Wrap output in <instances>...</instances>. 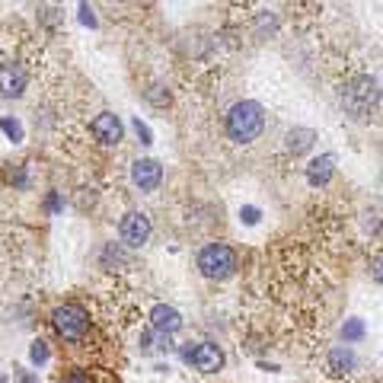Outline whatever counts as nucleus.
Returning <instances> with one entry per match:
<instances>
[{
    "label": "nucleus",
    "mask_w": 383,
    "mask_h": 383,
    "mask_svg": "<svg viewBox=\"0 0 383 383\" xmlns=\"http://www.w3.org/2000/svg\"><path fill=\"white\" fill-rule=\"evenodd\" d=\"M131 179H134V185L150 192V189H157L160 179H163V167H160L157 160H138L131 167Z\"/></svg>",
    "instance_id": "0eeeda50"
},
{
    "label": "nucleus",
    "mask_w": 383,
    "mask_h": 383,
    "mask_svg": "<svg viewBox=\"0 0 383 383\" xmlns=\"http://www.w3.org/2000/svg\"><path fill=\"white\" fill-rule=\"evenodd\" d=\"M333 173H335V157L333 153H323V157H317L307 167V183L310 185H326L329 179H333Z\"/></svg>",
    "instance_id": "9b49d317"
},
{
    "label": "nucleus",
    "mask_w": 383,
    "mask_h": 383,
    "mask_svg": "<svg viewBox=\"0 0 383 383\" xmlns=\"http://www.w3.org/2000/svg\"><path fill=\"white\" fill-rule=\"evenodd\" d=\"M48 358V348H45V342H35L32 345V361L39 364V361H45Z\"/></svg>",
    "instance_id": "f3484780"
},
{
    "label": "nucleus",
    "mask_w": 383,
    "mask_h": 383,
    "mask_svg": "<svg viewBox=\"0 0 383 383\" xmlns=\"http://www.w3.org/2000/svg\"><path fill=\"white\" fill-rule=\"evenodd\" d=\"M64 383H93V377H90V371H74V374L64 377Z\"/></svg>",
    "instance_id": "dca6fc26"
},
{
    "label": "nucleus",
    "mask_w": 383,
    "mask_h": 383,
    "mask_svg": "<svg viewBox=\"0 0 383 383\" xmlns=\"http://www.w3.org/2000/svg\"><path fill=\"white\" fill-rule=\"evenodd\" d=\"M380 102V86L374 77H351L348 84L342 86V106L348 109L355 118H367Z\"/></svg>",
    "instance_id": "f03ea898"
},
{
    "label": "nucleus",
    "mask_w": 383,
    "mask_h": 383,
    "mask_svg": "<svg viewBox=\"0 0 383 383\" xmlns=\"http://www.w3.org/2000/svg\"><path fill=\"white\" fill-rule=\"evenodd\" d=\"M183 358L189 361L195 371H201V374H214V371H221V364H224V351L217 348V345H211V342H205V345L185 348Z\"/></svg>",
    "instance_id": "39448f33"
},
{
    "label": "nucleus",
    "mask_w": 383,
    "mask_h": 383,
    "mask_svg": "<svg viewBox=\"0 0 383 383\" xmlns=\"http://www.w3.org/2000/svg\"><path fill=\"white\" fill-rule=\"evenodd\" d=\"M198 268L205 278L224 281V278H230L236 272V256L224 243H211V246H205V250L198 252Z\"/></svg>",
    "instance_id": "7ed1b4c3"
},
{
    "label": "nucleus",
    "mask_w": 383,
    "mask_h": 383,
    "mask_svg": "<svg viewBox=\"0 0 383 383\" xmlns=\"http://www.w3.org/2000/svg\"><path fill=\"white\" fill-rule=\"evenodd\" d=\"M118 234H122V243H128V246H144L150 236V221L144 214H138V211H131V214L122 217Z\"/></svg>",
    "instance_id": "423d86ee"
},
{
    "label": "nucleus",
    "mask_w": 383,
    "mask_h": 383,
    "mask_svg": "<svg viewBox=\"0 0 383 383\" xmlns=\"http://www.w3.org/2000/svg\"><path fill=\"white\" fill-rule=\"evenodd\" d=\"M93 134H96L100 144H118L122 141V122H118V115L102 112V115L93 122Z\"/></svg>",
    "instance_id": "1a4fd4ad"
},
{
    "label": "nucleus",
    "mask_w": 383,
    "mask_h": 383,
    "mask_svg": "<svg viewBox=\"0 0 383 383\" xmlns=\"http://www.w3.org/2000/svg\"><path fill=\"white\" fill-rule=\"evenodd\" d=\"M240 217L246 221V224H256V221H259V208H243Z\"/></svg>",
    "instance_id": "6ab92c4d"
},
{
    "label": "nucleus",
    "mask_w": 383,
    "mask_h": 383,
    "mask_svg": "<svg viewBox=\"0 0 383 383\" xmlns=\"http://www.w3.org/2000/svg\"><path fill=\"white\" fill-rule=\"evenodd\" d=\"M351 367H355V351L351 348H335L329 355V371L333 374H348Z\"/></svg>",
    "instance_id": "f8f14e48"
},
{
    "label": "nucleus",
    "mask_w": 383,
    "mask_h": 383,
    "mask_svg": "<svg viewBox=\"0 0 383 383\" xmlns=\"http://www.w3.org/2000/svg\"><path fill=\"white\" fill-rule=\"evenodd\" d=\"M80 19H84L86 26H96V17H93V10H90V7H80Z\"/></svg>",
    "instance_id": "aec40b11"
},
{
    "label": "nucleus",
    "mask_w": 383,
    "mask_h": 383,
    "mask_svg": "<svg viewBox=\"0 0 383 383\" xmlns=\"http://www.w3.org/2000/svg\"><path fill=\"white\" fill-rule=\"evenodd\" d=\"M150 323H153L157 333H167V335L183 329V317H179V310L167 307V303H157V307L150 310Z\"/></svg>",
    "instance_id": "6e6552de"
},
{
    "label": "nucleus",
    "mask_w": 383,
    "mask_h": 383,
    "mask_svg": "<svg viewBox=\"0 0 383 383\" xmlns=\"http://www.w3.org/2000/svg\"><path fill=\"white\" fill-rule=\"evenodd\" d=\"M134 131H138V134H141V138H144V144H150V128L144 125L141 118H134Z\"/></svg>",
    "instance_id": "a211bd4d"
},
{
    "label": "nucleus",
    "mask_w": 383,
    "mask_h": 383,
    "mask_svg": "<svg viewBox=\"0 0 383 383\" xmlns=\"http://www.w3.org/2000/svg\"><path fill=\"white\" fill-rule=\"evenodd\" d=\"M26 90V74L17 64H3L0 67V96H23Z\"/></svg>",
    "instance_id": "9d476101"
},
{
    "label": "nucleus",
    "mask_w": 383,
    "mask_h": 383,
    "mask_svg": "<svg viewBox=\"0 0 383 383\" xmlns=\"http://www.w3.org/2000/svg\"><path fill=\"white\" fill-rule=\"evenodd\" d=\"M262 128H265V112H262L259 102L243 100L227 112V134H230L236 144L256 141L259 134H262Z\"/></svg>",
    "instance_id": "f257e3e1"
},
{
    "label": "nucleus",
    "mask_w": 383,
    "mask_h": 383,
    "mask_svg": "<svg viewBox=\"0 0 383 383\" xmlns=\"http://www.w3.org/2000/svg\"><path fill=\"white\" fill-rule=\"evenodd\" d=\"M55 329H58L64 339H84L86 329H90V317H86L84 307H74V303H67V307H58L55 310Z\"/></svg>",
    "instance_id": "20e7f679"
},
{
    "label": "nucleus",
    "mask_w": 383,
    "mask_h": 383,
    "mask_svg": "<svg viewBox=\"0 0 383 383\" xmlns=\"http://www.w3.org/2000/svg\"><path fill=\"white\" fill-rule=\"evenodd\" d=\"M0 128H3V131H7L13 141H19V138H23V128H19L17 122H10V118H3V122H0Z\"/></svg>",
    "instance_id": "2eb2a0df"
},
{
    "label": "nucleus",
    "mask_w": 383,
    "mask_h": 383,
    "mask_svg": "<svg viewBox=\"0 0 383 383\" xmlns=\"http://www.w3.org/2000/svg\"><path fill=\"white\" fill-rule=\"evenodd\" d=\"M342 339H345V342L364 339V323H361V319H348V323L342 326Z\"/></svg>",
    "instance_id": "4468645a"
},
{
    "label": "nucleus",
    "mask_w": 383,
    "mask_h": 383,
    "mask_svg": "<svg viewBox=\"0 0 383 383\" xmlns=\"http://www.w3.org/2000/svg\"><path fill=\"white\" fill-rule=\"evenodd\" d=\"M313 138H317V134L310 131V128H294V131L288 134V150H291V153H303V150H310Z\"/></svg>",
    "instance_id": "ddd939ff"
},
{
    "label": "nucleus",
    "mask_w": 383,
    "mask_h": 383,
    "mask_svg": "<svg viewBox=\"0 0 383 383\" xmlns=\"http://www.w3.org/2000/svg\"><path fill=\"white\" fill-rule=\"evenodd\" d=\"M374 278L383 284V259H377V262H374Z\"/></svg>",
    "instance_id": "412c9836"
}]
</instances>
